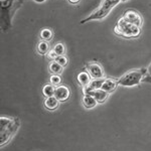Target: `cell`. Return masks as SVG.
<instances>
[{"label":"cell","instance_id":"1","mask_svg":"<svg viewBox=\"0 0 151 151\" xmlns=\"http://www.w3.org/2000/svg\"><path fill=\"white\" fill-rule=\"evenodd\" d=\"M23 0H1V28L7 31L11 27V20Z\"/></svg>","mask_w":151,"mask_h":151},{"label":"cell","instance_id":"8","mask_svg":"<svg viewBox=\"0 0 151 151\" xmlns=\"http://www.w3.org/2000/svg\"><path fill=\"white\" fill-rule=\"evenodd\" d=\"M70 96V91L67 86L60 85V86L55 88V97L60 102H65L67 100H69Z\"/></svg>","mask_w":151,"mask_h":151},{"label":"cell","instance_id":"13","mask_svg":"<svg viewBox=\"0 0 151 151\" xmlns=\"http://www.w3.org/2000/svg\"><path fill=\"white\" fill-rule=\"evenodd\" d=\"M89 94L92 95V96H93L94 98L97 100L98 104L105 103V102H106V100L108 99V97H109L108 92L104 91V90H102V89L96 90V91H93V92H91V93H89Z\"/></svg>","mask_w":151,"mask_h":151},{"label":"cell","instance_id":"26","mask_svg":"<svg viewBox=\"0 0 151 151\" xmlns=\"http://www.w3.org/2000/svg\"><path fill=\"white\" fill-rule=\"evenodd\" d=\"M121 2H125V1H128V0H120Z\"/></svg>","mask_w":151,"mask_h":151},{"label":"cell","instance_id":"15","mask_svg":"<svg viewBox=\"0 0 151 151\" xmlns=\"http://www.w3.org/2000/svg\"><path fill=\"white\" fill-rule=\"evenodd\" d=\"M48 70L52 75H62L63 72H64V68L60 65H58L55 60H52V62L50 63L48 65Z\"/></svg>","mask_w":151,"mask_h":151},{"label":"cell","instance_id":"2","mask_svg":"<svg viewBox=\"0 0 151 151\" xmlns=\"http://www.w3.org/2000/svg\"><path fill=\"white\" fill-rule=\"evenodd\" d=\"M20 127V123L16 118L0 117V143L1 146L9 142Z\"/></svg>","mask_w":151,"mask_h":151},{"label":"cell","instance_id":"12","mask_svg":"<svg viewBox=\"0 0 151 151\" xmlns=\"http://www.w3.org/2000/svg\"><path fill=\"white\" fill-rule=\"evenodd\" d=\"M105 81V79H96V80H92L91 84L88 86L86 89H84V94H89L93 91H96V90L102 89V86H103V83Z\"/></svg>","mask_w":151,"mask_h":151},{"label":"cell","instance_id":"9","mask_svg":"<svg viewBox=\"0 0 151 151\" xmlns=\"http://www.w3.org/2000/svg\"><path fill=\"white\" fill-rule=\"evenodd\" d=\"M92 77L90 76L89 73L87 70H82L80 72L77 76V81L79 83V85L83 88V90L86 89V88L91 84L92 82Z\"/></svg>","mask_w":151,"mask_h":151},{"label":"cell","instance_id":"16","mask_svg":"<svg viewBox=\"0 0 151 151\" xmlns=\"http://www.w3.org/2000/svg\"><path fill=\"white\" fill-rule=\"evenodd\" d=\"M36 50H37V52L40 53V55H47L48 52H50V43L48 41L45 40H40V42L37 43V47H36Z\"/></svg>","mask_w":151,"mask_h":151},{"label":"cell","instance_id":"14","mask_svg":"<svg viewBox=\"0 0 151 151\" xmlns=\"http://www.w3.org/2000/svg\"><path fill=\"white\" fill-rule=\"evenodd\" d=\"M58 105H60V101L53 97H50V98L45 99V107L47 109L48 111H55L58 108Z\"/></svg>","mask_w":151,"mask_h":151},{"label":"cell","instance_id":"7","mask_svg":"<svg viewBox=\"0 0 151 151\" xmlns=\"http://www.w3.org/2000/svg\"><path fill=\"white\" fill-rule=\"evenodd\" d=\"M122 17L125 19L126 21H128V22L133 23V24H135V25L142 27V24H143L142 16H141V14L138 13L136 10L128 9L127 11H125V13L123 14Z\"/></svg>","mask_w":151,"mask_h":151},{"label":"cell","instance_id":"23","mask_svg":"<svg viewBox=\"0 0 151 151\" xmlns=\"http://www.w3.org/2000/svg\"><path fill=\"white\" fill-rule=\"evenodd\" d=\"M68 1H69L70 4H73V5H77V4H79L80 2H81V0H68Z\"/></svg>","mask_w":151,"mask_h":151},{"label":"cell","instance_id":"17","mask_svg":"<svg viewBox=\"0 0 151 151\" xmlns=\"http://www.w3.org/2000/svg\"><path fill=\"white\" fill-rule=\"evenodd\" d=\"M55 93V87L52 86V84H47L42 88V95L45 98H50V97H53Z\"/></svg>","mask_w":151,"mask_h":151},{"label":"cell","instance_id":"3","mask_svg":"<svg viewBox=\"0 0 151 151\" xmlns=\"http://www.w3.org/2000/svg\"><path fill=\"white\" fill-rule=\"evenodd\" d=\"M114 33L124 38H137L141 35V27L128 22L123 17H121L114 27Z\"/></svg>","mask_w":151,"mask_h":151},{"label":"cell","instance_id":"4","mask_svg":"<svg viewBox=\"0 0 151 151\" xmlns=\"http://www.w3.org/2000/svg\"><path fill=\"white\" fill-rule=\"evenodd\" d=\"M120 2H121L120 0H103L101 5L93 13H91L89 16H87L86 18L81 20V23L84 24L93 20H102L105 17H107L109 15V13L112 11V9L116 5H118Z\"/></svg>","mask_w":151,"mask_h":151},{"label":"cell","instance_id":"22","mask_svg":"<svg viewBox=\"0 0 151 151\" xmlns=\"http://www.w3.org/2000/svg\"><path fill=\"white\" fill-rule=\"evenodd\" d=\"M47 58H50V60H52H52H55V58H57L58 57L57 53L55 52V50H50V52H48V53H47Z\"/></svg>","mask_w":151,"mask_h":151},{"label":"cell","instance_id":"25","mask_svg":"<svg viewBox=\"0 0 151 151\" xmlns=\"http://www.w3.org/2000/svg\"><path fill=\"white\" fill-rule=\"evenodd\" d=\"M147 75L151 77V64L147 67Z\"/></svg>","mask_w":151,"mask_h":151},{"label":"cell","instance_id":"5","mask_svg":"<svg viewBox=\"0 0 151 151\" xmlns=\"http://www.w3.org/2000/svg\"><path fill=\"white\" fill-rule=\"evenodd\" d=\"M146 75H147V68L146 69L143 68V69L129 70V72L124 74L123 76H121L118 79L119 86L127 88L135 87L143 81V79H144Z\"/></svg>","mask_w":151,"mask_h":151},{"label":"cell","instance_id":"6","mask_svg":"<svg viewBox=\"0 0 151 151\" xmlns=\"http://www.w3.org/2000/svg\"><path fill=\"white\" fill-rule=\"evenodd\" d=\"M86 70L90 74L93 80L96 79H105L104 69L99 63L91 62L86 65Z\"/></svg>","mask_w":151,"mask_h":151},{"label":"cell","instance_id":"20","mask_svg":"<svg viewBox=\"0 0 151 151\" xmlns=\"http://www.w3.org/2000/svg\"><path fill=\"white\" fill-rule=\"evenodd\" d=\"M50 84H52L55 88L60 86L62 85V77L60 75H52L50 78Z\"/></svg>","mask_w":151,"mask_h":151},{"label":"cell","instance_id":"21","mask_svg":"<svg viewBox=\"0 0 151 151\" xmlns=\"http://www.w3.org/2000/svg\"><path fill=\"white\" fill-rule=\"evenodd\" d=\"M55 62L58 63V65H60L63 68L67 67L68 64H69V60L65 55H58V57L55 58Z\"/></svg>","mask_w":151,"mask_h":151},{"label":"cell","instance_id":"11","mask_svg":"<svg viewBox=\"0 0 151 151\" xmlns=\"http://www.w3.org/2000/svg\"><path fill=\"white\" fill-rule=\"evenodd\" d=\"M82 104L86 109H94L98 105V102L92 95L84 94V97L82 99Z\"/></svg>","mask_w":151,"mask_h":151},{"label":"cell","instance_id":"10","mask_svg":"<svg viewBox=\"0 0 151 151\" xmlns=\"http://www.w3.org/2000/svg\"><path fill=\"white\" fill-rule=\"evenodd\" d=\"M118 86H119L118 80L105 79V81L103 83V86H102V90H104V91L108 92V93L110 94V93H113Z\"/></svg>","mask_w":151,"mask_h":151},{"label":"cell","instance_id":"19","mask_svg":"<svg viewBox=\"0 0 151 151\" xmlns=\"http://www.w3.org/2000/svg\"><path fill=\"white\" fill-rule=\"evenodd\" d=\"M52 50H55V52L57 53L58 55H65V47L64 43H62V42L55 43Z\"/></svg>","mask_w":151,"mask_h":151},{"label":"cell","instance_id":"24","mask_svg":"<svg viewBox=\"0 0 151 151\" xmlns=\"http://www.w3.org/2000/svg\"><path fill=\"white\" fill-rule=\"evenodd\" d=\"M33 1H35V3H37V4H42V3H45L47 0H33Z\"/></svg>","mask_w":151,"mask_h":151},{"label":"cell","instance_id":"18","mask_svg":"<svg viewBox=\"0 0 151 151\" xmlns=\"http://www.w3.org/2000/svg\"><path fill=\"white\" fill-rule=\"evenodd\" d=\"M40 40H45V41H50V40H52L53 37V32L52 29L50 28H43L40 31Z\"/></svg>","mask_w":151,"mask_h":151}]
</instances>
